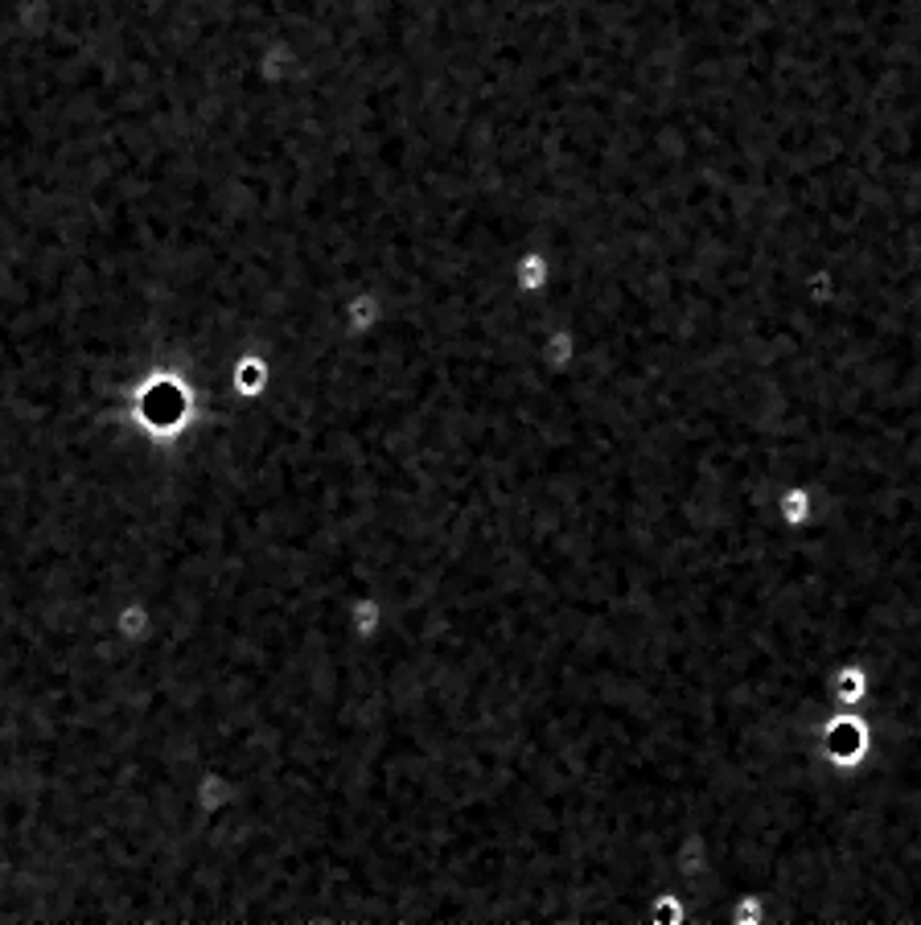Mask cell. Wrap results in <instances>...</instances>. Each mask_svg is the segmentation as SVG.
Listing matches in <instances>:
<instances>
[{"label":"cell","instance_id":"1","mask_svg":"<svg viewBox=\"0 0 921 925\" xmlns=\"http://www.w3.org/2000/svg\"><path fill=\"white\" fill-rule=\"evenodd\" d=\"M778 518L786 527H794V531L811 527L819 518V494L811 486H786L778 494Z\"/></svg>","mask_w":921,"mask_h":925}]
</instances>
